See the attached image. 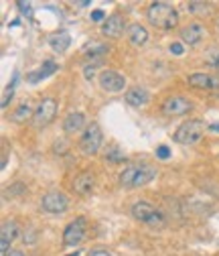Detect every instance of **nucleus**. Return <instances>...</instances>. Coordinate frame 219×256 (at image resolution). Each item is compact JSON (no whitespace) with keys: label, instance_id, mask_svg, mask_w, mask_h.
Instances as JSON below:
<instances>
[{"label":"nucleus","instance_id":"nucleus-1","mask_svg":"<svg viewBox=\"0 0 219 256\" xmlns=\"http://www.w3.org/2000/svg\"><path fill=\"white\" fill-rule=\"evenodd\" d=\"M156 177V169L144 163H136V165H128L124 167V171H120V185L124 189H136V187H144L148 185L152 179Z\"/></svg>","mask_w":219,"mask_h":256},{"label":"nucleus","instance_id":"nucleus-2","mask_svg":"<svg viewBox=\"0 0 219 256\" xmlns=\"http://www.w3.org/2000/svg\"><path fill=\"white\" fill-rule=\"evenodd\" d=\"M146 16H148L150 24H154L156 28H163V30L175 28L179 24V12L171 2H152L148 6Z\"/></svg>","mask_w":219,"mask_h":256},{"label":"nucleus","instance_id":"nucleus-3","mask_svg":"<svg viewBox=\"0 0 219 256\" xmlns=\"http://www.w3.org/2000/svg\"><path fill=\"white\" fill-rule=\"evenodd\" d=\"M104 144V132L98 122H91L87 124V128L81 132V138H79V150L87 156L96 154Z\"/></svg>","mask_w":219,"mask_h":256},{"label":"nucleus","instance_id":"nucleus-4","mask_svg":"<svg viewBox=\"0 0 219 256\" xmlns=\"http://www.w3.org/2000/svg\"><path fill=\"white\" fill-rule=\"evenodd\" d=\"M203 132H205V124L203 120H189V122H183L177 132H175V140L179 144H197L201 138H203Z\"/></svg>","mask_w":219,"mask_h":256},{"label":"nucleus","instance_id":"nucleus-5","mask_svg":"<svg viewBox=\"0 0 219 256\" xmlns=\"http://www.w3.org/2000/svg\"><path fill=\"white\" fill-rule=\"evenodd\" d=\"M130 214L136 222L146 224V226H163L165 224L163 214L156 208H152L148 202H134L132 208H130Z\"/></svg>","mask_w":219,"mask_h":256},{"label":"nucleus","instance_id":"nucleus-6","mask_svg":"<svg viewBox=\"0 0 219 256\" xmlns=\"http://www.w3.org/2000/svg\"><path fill=\"white\" fill-rule=\"evenodd\" d=\"M41 210L49 214H65L69 210V198L61 191H49L41 198Z\"/></svg>","mask_w":219,"mask_h":256},{"label":"nucleus","instance_id":"nucleus-7","mask_svg":"<svg viewBox=\"0 0 219 256\" xmlns=\"http://www.w3.org/2000/svg\"><path fill=\"white\" fill-rule=\"evenodd\" d=\"M85 232H87V220L85 218H75L63 232L65 246H77L85 238Z\"/></svg>","mask_w":219,"mask_h":256},{"label":"nucleus","instance_id":"nucleus-8","mask_svg":"<svg viewBox=\"0 0 219 256\" xmlns=\"http://www.w3.org/2000/svg\"><path fill=\"white\" fill-rule=\"evenodd\" d=\"M100 86L108 94H120V92H124V88H126V78L114 70H104L100 74Z\"/></svg>","mask_w":219,"mask_h":256},{"label":"nucleus","instance_id":"nucleus-9","mask_svg":"<svg viewBox=\"0 0 219 256\" xmlns=\"http://www.w3.org/2000/svg\"><path fill=\"white\" fill-rule=\"evenodd\" d=\"M57 114V102L53 98H45L39 102V106L35 108V116H33V124L37 128L41 126H47Z\"/></svg>","mask_w":219,"mask_h":256},{"label":"nucleus","instance_id":"nucleus-10","mask_svg":"<svg viewBox=\"0 0 219 256\" xmlns=\"http://www.w3.org/2000/svg\"><path fill=\"white\" fill-rule=\"evenodd\" d=\"M205 35H207V30L199 20H193V22H189L187 26L181 28V41L185 45H189V47L199 45L205 39Z\"/></svg>","mask_w":219,"mask_h":256},{"label":"nucleus","instance_id":"nucleus-11","mask_svg":"<svg viewBox=\"0 0 219 256\" xmlns=\"http://www.w3.org/2000/svg\"><path fill=\"white\" fill-rule=\"evenodd\" d=\"M18 234H20V228H18L16 222L8 220V222L2 224V230H0V254H2V256L8 254L10 244L18 238Z\"/></svg>","mask_w":219,"mask_h":256},{"label":"nucleus","instance_id":"nucleus-12","mask_svg":"<svg viewBox=\"0 0 219 256\" xmlns=\"http://www.w3.org/2000/svg\"><path fill=\"white\" fill-rule=\"evenodd\" d=\"M191 108H193V104L187 98H183V96H173V98L163 102V112L167 116H183V114L189 112Z\"/></svg>","mask_w":219,"mask_h":256},{"label":"nucleus","instance_id":"nucleus-13","mask_svg":"<svg viewBox=\"0 0 219 256\" xmlns=\"http://www.w3.org/2000/svg\"><path fill=\"white\" fill-rule=\"evenodd\" d=\"M124 16L122 14H112V16H108L106 20H104V24H102V33L108 37V39H118V37H122V33H124Z\"/></svg>","mask_w":219,"mask_h":256},{"label":"nucleus","instance_id":"nucleus-14","mask_svg":"<svg viewBox=\"0 0 219 256\" xmlns=\"http://www.w3.org/2000/svg\"><path fill=\"white\" fill-rule=\"evenodd\" d=\"M93 187H96V177H93V173H89V171L77 175L75 181H73V191H75L77 196H87V194H91Z\"/></svg>","mask_w":219,"mask_h":256},{"label":"nucleus","instance_id":"nucleus-15","mask_svg":"<svg viewBox=\"0 0 219 256\" xmlns=\"http://www.w3.org/2000/svg\"><path fill=\"white\" fill-rule=\"evenodd\" d=\"M85 116L81 114V112H71V114H67L65 118H63V130L67 132V134H75V132H81V130H85Z\"/></svg>","mask_w":219,"mask_h":256},{"label":"nucleus","instance_id":"nucleus-16","mask_svg":"<svg viewBox=\"0 0 219 256\" xmlns=\"http://www.w3.org/2000/svg\"><path fill=\"white\" fill-rule=\"evenodd\" d=\"M187 82L197 90H219V80L209 74H193V76H189Z\"/></svg>","mask_w":219,"mask_h":256},{"label":"nucleus","instance_id":"nucleus-17","mask_svg":"<svg viewBox=\"0 0 219 256\" xmlns=\"http://www.w3.org/2000/svg\"><path fill=\"white\" fill-rule=\"evenodd\" d=\"M148 100H150L148 90H144V88H140V86L130 88V90L126 92V102H128V106L140 108V106H146V104H148Z\"/></svg>","mask_w":219,"mask_h":256},{"label":"nucleus","instance_id":"nucleus-18","mask_svg":"<svg viewBox=\"0 0 219 256\" xmlns=\"http://www.w3.org/2000/svg\"><path fill=\"white\" fill-rule=\"evenodd\" d=\"M49 45L55 53H65L71 45V35L67 33V30H59V33H53L49 37Z\"/></svg>","mask_w":219,"mask_h":256},{"label":"nucleus","instance_id":"nucleus-19","mask_svg":"<svg viewBox=\"0 0 219 256\" xmlns=\"http://www.w3.org/2000/svg\"><path fill=\"white\" fill-rule=\"evenodd\" d=\"M128 41H130L134 47H144V45L148 43V30H146L142 24H138V22L130 24V26H128Z\"/></svg>","mask_w":219,"mask_h":256},{"label":"nucleus","instance_id":"nucleus-20","mask_svg":"<svg viewBox=\"0 0 219 256\" xmlns=\"http://www.w3.org/2000/svg\"><path fill=\"white\" fill-rule=\"evenodd\" d=\"M57 72V63L55 61H45L43 66L37 70V72H33L26 80H28V84H37V82H41V80H45V78H49V76H53Z\"/></svg>","mask_w":219,"mask_h":256},{"label":"nucleus","instance_id":"nucleus-21","mask_svg":"<svg viewBox=\"0 0 219 256\" xmlns=\"http://www.w3.org/2000/svg\"><path fill=\"white\" fill-rule=\"evenodd\" d=\"M108 45L106 43H98V41H91V43H87L83 49H81V53L85 55V57H89V59H96V61H100L106 53H108Z\"/></svg>","mask_w":219,"mask_h":256},{"label":"nucleus","instance_id":"nucleus-22","mask_svg":"<svg viewBox=\"0 0 219 256\" xmlns=\"http://www.w3.org/2000/svg\"><path fill=\"white\" fill-rule=\"evenodd\" d=\"M33 116H35V110H33V106H30L28 102H22L14 112H12V122H16V124H24L26 120H33Z\"/></svg>","mask_w":219,"mask_h":256},{"label":"nucleus","instance_id":"nucleus-23","mask_svg":"<svg viewBox=\"0 0 219 256\" xmlns=\"http://www.w3.org/2000/svg\"><path fill=\"white\" fill-rule=\"evenodd\" d=\"M104 156H106V161H110V163H122V161H126V154H124V150H120L118 146H108Z\"/></svg>","mask_w":219,"mask_h":256},{"label":"nucleus","instance_id":"nucleus-24","mask_svg":"<svg viewBox=\"0 0 219 256\" xmlns=\"http://www.w3.org/2000/svg\"><path fill=\"white\" fill-rule=\"evenodd\" d=\"M187 12H191V14H205V12H209V4H205V2H189V4H187Z\"/></svg>","mask_w":219,"mask_h":256},{"label":"nucleus","instance_id":"nucleus-25","mask_svg":"<svg viewBox=\"0 0 219 256\" xmlns=\"http://www.w3.org/2000/svg\"><path fill=\"white\" fill-rule=\"evenodd\" d=\"M16 80H18V76H14V80L6 86V92H4V96H2V108H6L8 106V102L12 100V96H14V86H16Z\"/></svg>","mask_w":219,"mask_h":256},{"label":"nucleus","instance_id":"nucleus-26","mask_svg":"<svg viewBox=\"0 0 219 256\" xmlns=\"http://www.w3.org/2000/svg\"><path fill=\"white\" fill-rule=\"evenodd\" d=\"M98 66H100V61H96V63H87V66H83V78H85V80H91L93 76H96Z\"/></svg>","mask_w":219,"mask_h":256},{"label":"nucleus","instance_id":"nucleus-27","mask_svg":"<svg viewBox=\"0 0 219 256\" xmlns=\"http://www.w3.org/2000/svg\"><path fill=\"white\" fill-rule=\"evenodd\" d=\"M156 154H159V158H169V154H171V150H169V146H159L156 148Z\"/></svg>","mask_w":219,"mask_h":256},{"label":"nucleus","instance_id":"nucleus-28","mask_svg":"<svg viewBox=\"0 0 219 256\" xmlns=\"http://www.w3.org/2000/svg\"><path fill=\"white\" fill-rule=\"evenodd\" d=\"M87 256H112V254L108 250H104V248H96V250H89Z\"/></svg>","mask_w":219,"mask_h":256},{"label":"nucleus","instance_id":"nucleus-29","mask_svg":"<svg viewBox=\"0 0 219 256\" xmlns=\"http://www.w3.org/2000/svg\"><path fill=\"white\" fill-rule=\"evenodd\" d=\"M183 43H173L171 45V53H175V55H183Z\"/></svg>","mask_w":219,"mask_h":256},{"label":"nucleus","instance_id":"nucleus-30","mask_svg":"<svg viewBox=\"0 0 219 256\" xmlns=\"http://www.w3.org/2000/svg\"><path fill=\"white\" fill-rule=\"evenodd\" d=\"M104 16H106L104 10H93L91 12V20H104Z\"/></svg>","mask_w":219,"mask_h":256},{"label":"nucleus","instance_id":"nucleus-31","mask_svg":"<svg viewBox=\"0 0 219 256\" xmlns=\"http://www.w3.org/2000/svg\"><path fill=\"white\" fill-rule=\"evenodd\" d=\"M18 6L22 8V12H26V14H30V4H24V2H18Z\"/></svg>","mask_w":219,"mask_h":256},{"label":"nucleus","instance_id":"nucleus-32","mask_svg":"<svg viewBox=\"0 0 219 256\" xmlns=\"http://www.w3.org/2000/svg\"><path fill=\"white\" fill-rule=\"evenodd\" d=\"M6 256H24V252L22 250H10Z\"/></svg>","mask_w":219,"mask_h":256},{"label":"nucleus","instance_id":"nucleus-33","mask_svg":"<svg viewBox=\"0 0 219 256\" xmlns=\"http://www.w3.org/2000/svg\"><path fill=\"white\" fill-rule=\"evenodd\" d=\"M209 130H215V132H219V122H213V124H209Z\"/></svg>","mask_w":219,"mask_h":256},{"label":"nucleus","instance_id":"nucleus-34","mask_svg":"<svg viewBox=\"0 0 219 256\" xmlns=\"http://www.w3.org/2000/svg\"><path fill=\"white\" fill-rule=\"evenodd\" d=\"M213 66H215V70H217V72H219V55H217V59H215V61H213Z\"/></svg>","mask_w":219,"mask_h":256},{"label":"nucleus","instance_id":"nucleus-35","mask_svg":"<svg viewBox=\"0 0 219 256\" xmlns=\"http://www.w3.org/2000/svg\"><path fill=\"white\" fill-rule=\"evenodd\" d=\"M79 254H81V252H75V254H69V256H79Z\"/></svg>","mask_w":219,"mask_h":256},{"label":"nucleus","instance_id":"nucleus-36","mask_svg":"<svg viewBox=\"0 0 219 256\" xmlns=\"http://www.w3.org/2000/svg\"><path fill=\"white\" fill-rule=\"evenodd\" d=\"M217 28H219V22H217Z\"/></svg>","mask_w":219,"mask_h":256}]
</instances>
